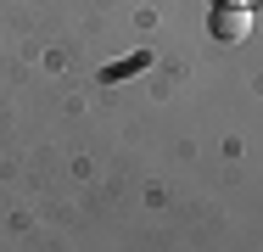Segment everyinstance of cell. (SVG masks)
Returning <instances> with one entry per match:
<instances>
[{"instance_id": "6da1fadb", "label": "cell", "mask_w": 263, "mask_h": 252, "mask_svg": "<svg viewBox=\"0 0 263 252\" xmlns=\"http://www.w3.org/2000/svg\"><path fill=\"white\" fill-rule=\"evenodd\" d=\"M213 34L224 40V45H235V40H247L252 34V11H241V6H213Z\"/></svg>"}, {"instance_id": "7a4b0ae2", "label": "cell", "mask_w": 263, "mask_h": 252, "mask_svg": "<svg viewBox=\"0 0 263 252\" xmlns=\"http://www.w3.org/2000/svg\"><path fill=\"white\" fill-rule=\"evenodd\" d=\"M213 6H241V11H252V6H263V0H213Z\"/></svg>"}]
</instances>
